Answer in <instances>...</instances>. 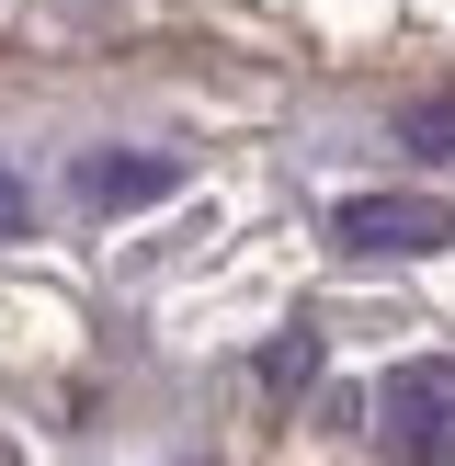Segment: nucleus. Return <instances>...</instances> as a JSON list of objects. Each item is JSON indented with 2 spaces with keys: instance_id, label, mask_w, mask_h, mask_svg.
<instances>
[{
  "instance_id": "nucleus-1",
  "label": "nucleus",
  "mask_w": 455,
  "mask_h": 466,
  "mask_svg": "<svg viewBox=\"0 0 455 466\" xmlns=\"http://www.w3.org/2000/svg\"><path fill=\"white\" fill-rule=\"evenodd\" d=\"M376 444L399 466H455V364H399L376 387Z\"/></svg>"
},
{
  "instance_id": "nucleus-2",
  "label": "nucleus",
  "mask_w": 455,
  "mask_h": 466,
  "mask_svg": "<svg viewBox=\"0 0 455 466\" xmlns=\"http://www.w3.org/2000/svg\"><path fill=\"white\" fill-rule=\"evenodd\" d=\"M330 228H341V250H444L455 239V217L432 194H353Z\"/></svg>"
},
{
  "instance_id": "nucleus-3",
  "label": "nucleus",
  "mask_w": 455,
  "mask_h": 466,
  "mask_svg": "<svg viewBox=\"0 0 455 466\" xmlns=\"http://www.w3.org/2000/svg\"><path fill=\"white\" fill-rule=\"evenodd\" d=\"M171 182H182L171 159H114V148H103V159H80V194H91V205H159Z\"/></svg>"
},
{
  "instance_id": "nucleus-4",
  "label": "nucleus",
  "mask_w": 455,
  "mask_h": 466,
  "mask_svg": "<svg viewBox=\"0 0 455 466\" xmlns=\"http://www.w3.org/2000/svg\"><path fill=\"white\" fill-rule=\"evenodd\" d=\"M410 148H455V103H421V114H410Z\"/></svg>"
},
{
  "instance_id": "nucleus-5",
  "label": "nucleus",
  "mask_w": 455,
  "mask_h": 466,
  "mask_svg": "<svg viewBox=\"0 0 455 466\" xmlns=\"http://www.w3.org/2000/svg\"><path fill=\"white\" fill-rule=\"evenodd\" d=\"M0 217H12V182H0Z\"/></svg>"
}]
</instances>
